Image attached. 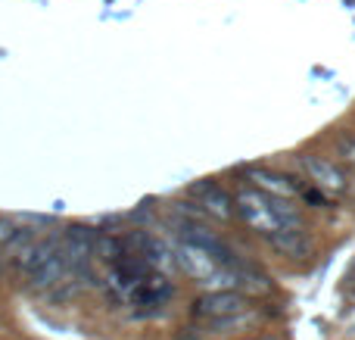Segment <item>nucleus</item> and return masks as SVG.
Segmentation results:
<instances>
[{
    "label": "nucleus",
    "instance_id": "nucleus-1",
    "mask_svg": "<svg viewBox=\"0 0 355 340\" xmlns=\"http://www.w3.org/2000/svg\"><path fill=\"white\" fill-rule=\"evenodd\" d=\"M234 212L262 237H275L281 231H302L300 206L281 197H268L256 187H243L234 194Z\"/></svg>",
    "mask_w": 355,
    "mask_h": 340
},
{
    "label": "nucleus",
    "instance_id": "nucleus-2",
    "mask_svg": "<svg viewBox=\"0 0 355 340\" xmlns=\"http://www.w3.org/2000/svg\"><path fill=\"white\" fill-rule=\"evenodd\" d=\"M178 266L184 269V275L200 284H212L215 291H237V272L227 269L225 262H218L209 250L193 247V244H181L178 247Z\"/></svg>",
    "mask_w": 355,
    "mask_h": 340
},
{
    "label": "nucleus",
    "instance_id": "nucleus-3",
    "mask_svg": "<svg viewBox=\"0 0 355 340\" xmlns=\"http://www.w3.org/2000/svg\"><path fill=\"white\" fill-rule=\"evenodd\" d=\"M250 309V300L240 291H209L193 303V316L202 322H231Z\"/></svg>",
    "mask_w": 355,
    "mask_h": 340
},
{
    "label": "nucleus",
    "instance_id": "nucleus-4",
    "mask_svg": "<svg viewBox=\"0 0 355 340\" xmlns=\"http://www.w3.org/2000/svg\"><path fill=\"white\" fill-rule=\"evenodd\" d=\"M94 244H97V231L87 228V225H69L62 231V256H66L69 269L78 272V269H87L94 256Z\"/></svg>",
    "mask_w": 355,
    "mask_h": 340
},
{
    "label": "nucleus",
    "instance_id": "nucleus-5",
    "mask_svg": "<svg viewBox=\"0 0 355 340\" xmlns=\"http://www.w3.org/2000/svg\"><path fill=\"white\" fill-rule=\"evenodd\" d=\"M300 162H302V169H306L309 181H312L315 187H321V191H327V194H346L349 181H346V172L334 160L309 153V156H300Z\"/></svg>",
    "mask_w": 355,
    "mask_h": 340
},
{
    "label": "nucleus",
    "instance_id": "nucleus-6",
    "mask_svg": "<svg viewBox=\"0 0 355 340\" xmlns=\"http://www.w3.org/2000/svg\"><path fill=\"white\" fill-rule=\"evenodd\" d=\"M190 197L200 200L202 212H209L212 219H221V222H231L234 219V200L221 191L215 181H196L190 187Z\"/></svg>",
    "mask_w": 355,
    "mask_h": 340
},
{
    "label": "nucleus",
    "instance_id": "nucleus-7",
    "mask_svg": "<svg viewBox=\"0 0 355 340\" xmlns=\"http://www.w3.org/2000/svg\"><path fill=\"white\" fill-rule=\"evenodd\" d=\"M168 297H172V284H168V278L159 275V272H150L147 278L135 287V294H131L128 300L135 306H141V309H159Z\"/></svg>",
    "mask_w": 355,
    "mask_h": 340
},
{
    "label": "nucleus",
    "instance_id": "nucleus-8",
    "mask_svg": "<svg viewBox=\"0 0 355 340\" xmlns=\"http://www.w3.org/2000/svg\"><path fill=\"white\" fill-rule=\"evenodd\" d=\"M246 178L256 185V191L268 194V197H281V200H290L293 194H300V185H296L290 175H281V172H271V169H250Z\"/></svg>",
    "mask_w": 355,
    "mask_h": 340
},
{
    "label": "nucleus",
    "instance_id": "nucleus-9",
    "mask_svg": "<svg viewBox=\"0 0 355 340\" xmlns=\"http://www.w3.org/2000/svg\"><path fill=\"white\" fill-rule=\"evenodd\" d=\"M60 253V244L50 237V241H35V244H28V247L22 250V253L16 256V266L22 269V272H28V275H35L41 266H47L53 256Z\"/></svg>",
    "mask_w": 355,
    "mask_h": 340
},
{
    "label": "nucleus",
    "instance_id": "nucleus-10",
    "mask_svg": "<svg viewBox=\"0 0 355 340\" xmlns=\"http://www.w3.org/2000/svg\"><path fill=\"white\" fill-rule=\"evenodd\" d=\"M268 241L277 253L290 256V260H306V256L312 253V241H309L302 231H281V235L268 237Z\"/></svg>",
    "mask_w": 355,
    "mask_h": 340
},
{
    "label": "nucleus",
    "instance_id": "nucleus-11",
    "mask_svg": "<svg viewBox=\"0 0 355 340\" xmlns=\"http://www.w3.org/2000/svg\"><path fill=\"white\" fill-rule=\"evenodd\" d=\"M66 272H69V262H66V256H62V250H60V253H56L47 266H41L35 275H31V284L41 287V291H50V287L62 284Z\"/></svg>",
    "mask_w": 355,
    "mask_h": 340
},
{
    "label": "nucleus",
    "instance_id": "nucleus-12",
    "mask_svg": "<svg viewBox=\"0 0 355 340\" xmlns=\"http://www.w3.org/2000/svg\"><path fill=\"white\" fill-rule=\"evenodd\" d=\"M94 256H100L103 262L116 266V262L125 256V244L119 241V237H112V235H97V244H94Z\"/></svg>",
    "mask_w": 355,
    "mask_h": 340
},
{
    "label": "nucleus",
    "instance_id": "nucleus-13",
    "mask_svg": "<svg viewBox=\"0 0 355 340\" xmlns=\"http://www.w3.org/2000/svg\"><path fill=\"white\" fill-rule=\"evenodd\" d=\"M337 156L346 166L355 169V131H343V135L337 137Z\"/></svg>",
    "mask_w": 355,
    "mask_h": 340
},
{
    "label": "nucleus",
    "instance_id": "nucleus-14",
    "mask_svg": "<svg viewBox=\"0 0 355 340\" xmlns=\"http://www.w3.org/2000/svg\"><path fill=\"white\" fill-rule=\"evenodd\" d=\"M19 237L16 225L10 222V219H0V247H6V244H12Z\"/></svg>",
    "mask_w": 355,
    "mask_h": 340
},
{
    "label": "nucleus",
    "instance_id": "nucleus-15",
    "mask_svg": "<svg viewBox=\"0 0 355 340\" xmlns=\"http://www.w3.org/2000/svg\"><path fill=\"white\" fill-rule=\"evenodd\" d=\"M252 340H275V337H252Z\"/></svg>",
    "mask_w": 355,
    "mask_h": 340
}]
</instances>
